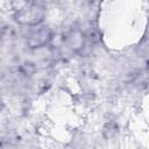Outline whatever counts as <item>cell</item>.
<instances>
[{
  "mask_svg": "<svg viewBox=\"0 0 149 149\" xmlns=\"http://www.w3.org/2000/svg\"><path fill=\"white\" fill-rule=\"evenodd\" d=\"M44 17V10L40 6H28L22 9L17 15V21L23 24L35 26L38 24Z\"/></svg>",
  "mask_w": 149,
  "mask_h": 149,
  "instance_id": "1",
  "label": "cell"
},
{
  "mask_svg": "<svg viewBox=\"0 0 149 149\" xmlns=\"http://www.w3.org/2000/svg\"><path fill=\"white\" fill-rule=\"evenodd\" d=\"M66 43L70 49L72 50H79L83 47L84 43V37L79 30H72L66 38Z\"/></svg>",
  "mask_w": 149,
  "mask_h": 149,
  "instance_id": "3",
  "label": "cell"
},
{
  "mask_svg": "<svg viewBox=\"0 0 149 149\" xmlns=\"http://www.w3.org/2000/svg\"><path fill=\"white\" fill-rule=\"evenodd\" d=\"M49 37H50V34L48 29H44V28L37 29L36 31L31 33V35L29 36L28 43L31 45V48H38L44 45L48 42Z\"/></svg>",
  "mask_w": 149,
  "mask_h": 149,
  "instance_id": "2",
  "label": "cell"
}]
</instances>
